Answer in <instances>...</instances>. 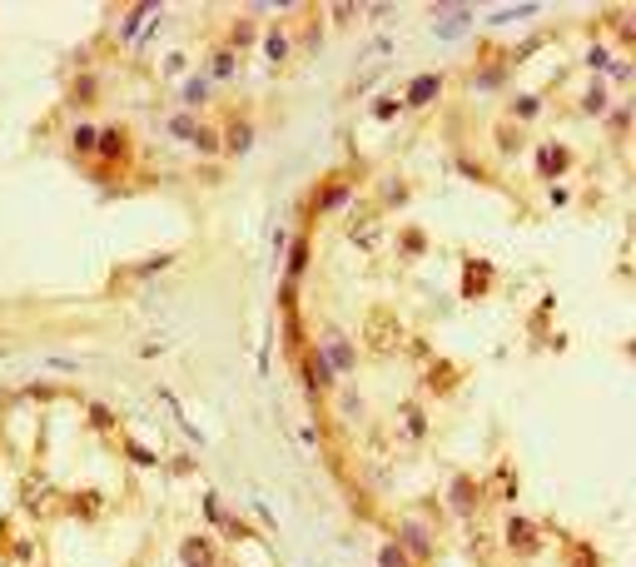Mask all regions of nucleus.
Listing matches in <instances>:
<instances>
[{"label": "nucleus", "mask_w": 636, "mask_h": 567, "mask_svg": "<svg viewBox=\"0 0 636 567\" xmlns=\"http://www.w3.org/2000/svg\"><path fill=\"white\" fill-rule=\"evenodd\" d=\"M323 348H328V359H333V368H353V353H348V344L338 339V333H328V339H323Z\"/></svg>", "instance_id": "nucleus-1"}, {"label": "nucleus", "mask_w": 636, "mask_h": 567, "mask_svg": "<svg viewBox=\"0 0 636 567\" xmlns=\"http://www.w3.org/2000/svg\"><path fill=\"white\" fill-rule=\"evenodd\" d=\"M179 553H184V562H189V567H214V553H209L204 542H184Z\"/></svg>", "instance_id": "nucleus-2"}, {"label": "nucleus", "mask_w": 636, "mask_h": 567, "mask_svg": "<svg viewBox=\"0 0 636 567\" xmlns=\"http://www.w3.org/2000/svg\"><path fill=\"white\" fill-rule=\"evenodd\" d=\"M438 85H442L438 75H422V80H413V90H408V100H413V104H422V100H433V95H438Z\"/></svg>", "instance_id": "nucleus-3"}, {"label": "nucleus", "mask_w": 636, "mask_h": 567, "mask_svg": "<svg viewBox=\"0 0 636 567\" xmlns=\"http://www.w3.org/2000/svg\"><path fill=\"white\" fill-rule=\"evenodd\" d=\"M468 20H473L468 10H462V5H453V15H448V20H438V35H457L462 25H468Z\"/></svg>", "instance_id": "nucleus-4"}, {"label": "nucleus", "mask_w": 636, "mask_h": 567, "mask_svg": "<svg viewBox=\"0 0 636 567\" xmlns=\"http://www.w3.org/2000/svg\"><path fill=\"white\" fill-rule=\"evenodd\" d=\"M527 528H532V522H512V533H507L512 548H532V533H527Z\"/></svg>", "instance_id": "nucleus-5"}, {"label": "nucleus", "mask_w": 636, "mask_h": 567, "mask_svg": "<svg viewBox=\"0 0 636 567\" xmlns=\"http://www.w3.org/2000/svg\"><path fill=\"white\" fill-rule=\"evenodd\" d=\"M562 159H567L562 150H542V170H547V175H557V170H562Z\"/></svg>", "instance_id": "nucleus-6"}, {"label": "nucleus", "mask_w": 636, "mask_h": 567, "mask_svg": "<svg viewBox=\"0 0 636 567\" xmlns=\"http://www.w3.org/2000/svg\"><path fill=\"white\" fill-rule=\"evenodd\" d=\"M209 95V80H189L184 85V100H204Z\"/></svg>", "instance_id": "nucleus-7"}, {"label": "nucleus", "mask_w": 636, "mask_h": 567, "mask_svg": "<svg viewBox=\"0 0 636 567\" xmlns=\"http://www.w3.org/2000/svg\"><path fill=\"white\" fill-rule=\"evenodd\" d=\"M75 144H80V150H90V144H95V130H90V124H80V130H75Z\"/></svg>", "instance_id": "nucleus-8"}, {"label": "nucleus", "mask_w": 636, "mask_h": 567, "mask_svg": "<svg viewBox=\"0 0 636 567\" xmlns=\"http://www.w3.org/2000/svg\"><path fill=\"white\" fill-rule=\"evenodd\" d=\"M229 144H234V150H249V130H244V124H239L234 135H229Z\"/></svg>", "instance_id": "nucleus-9"}, {"label": "nucleus", "mask_w": 636, "mask_h": 567, "mask_svg": "<svg viewBox=\"0 0 636 567\" xmlns=\"http://www.w3.org/2000/svg\"><path fill=\"white\" fill-rule=\"evenodd\" d=\"M383 567H402V553L398 548H383Z\"/></svg>", "instance_id": "nucleus-10"}]
</instances>
